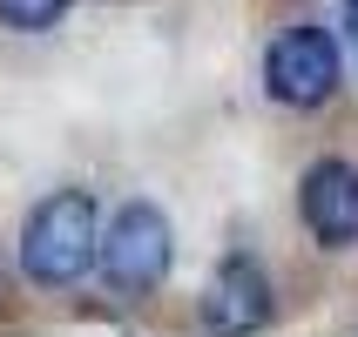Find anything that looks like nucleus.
<instances>
[{
    "instance_id": "5",
    "label": "nucleus",
    "mask_w": 358,
    "mask_h": 337,
    "mask_svg": "<svg viewBox=\"0 0 358 337\" xmlns=\"http://www.w3.org/2000/svg\"><path fill=\"white\" fill-rule=\"evenodd\" d=\"M271 277H264L250 257H230L210 277V290H203V304H196V317H203V331L210 337H250V331H264L271 324Z\"/></svg>"
},
{
    "instance_id": "1",
    "label": "nucleus",
    "mask_w": 358,
    "mask_h": 337,
    "mask_svg": "<svg viewBox=\"0 0 358 337\" xmlns=\"http://www.w3.org/2000/svg\"><path fill=\"white\" fill-rule=\"evenodd\" d=\"M101 257V223L88 189H55L48 202H34V216L20 230V270L41 290H75Z\"/></svg>"
},
{
    "instance_id": "2",
    "label": "nucleus",
    "mask_w": 358,
    "mask_h": 337,
    "mask_svg": "<svg viewBox=\"0 0 358 337\" xmlns=\"http://www.w3.org/2000/svg\"><path fill=\"white\" fill-rule=\"evenodd\" d=\"M169 257H176V237H169V216L156 202H122L108 230H101V283L115 297H149L162 277H169Z\"/></svg>"
},
{
    "instance_id": "7",
    "label": "nucleus",
    "mask_w": 358,
    "mask_h": 337,
    "mask_svg": "<svg viewBox=\"0 0 358 337\" xmlns=\"http://www.w3.org/2000/svg\"><path fill=\"white\" fill-rule=\"evenodd\" d=\"M352 47H358V0H352Z\"/></svg>"
},
{
    "instance_id": "3",
    "label": "nucleus",
    "mask_w": 358,
    "mask_h": 337,
    "mask_svg": "<svg viewBox=\"0 0 358 337\" xmlns=\"http://www.w3.org/2000/svg\"><path fill=\"white\" fill-rule=\"evenodd\" d=\"M338 75H345L338 40L324 34V27H311V20L284 27V34L264 47V88H271V101H284V108H324V101L338 95Z\"/></svg>"
},
{
    "instance_id": "4",
    "label": "nucleus",
    "mask_w": 358,
    "mask_h": 337,
    "mask_svg": "<svg viewBox=\"0 0 358 337\" xmlns=\"http://www.w3.org/2000/svg\"><path fill=\"white\" fill-rule=\"evenodd\" d=\"M298 216L324 250L358 243V162H345V156L311 162L304 182H298Z\"/></svg>"
},
{
    "instance_id": "6",
    "label": "nucleus",
    "mask_w": 358,
    "mask_h": 337,
    "mask_svg": "<svg viewBox=\"0 0 358 337\" xmlns=\"http://www.w3.org/2000/svg\"><path fill=\"white\" fill-rule=\"evenodd\" d=\"M61 14H68V0H0V20L14 34H48Z\"/></svg>"
}]
</instances>
